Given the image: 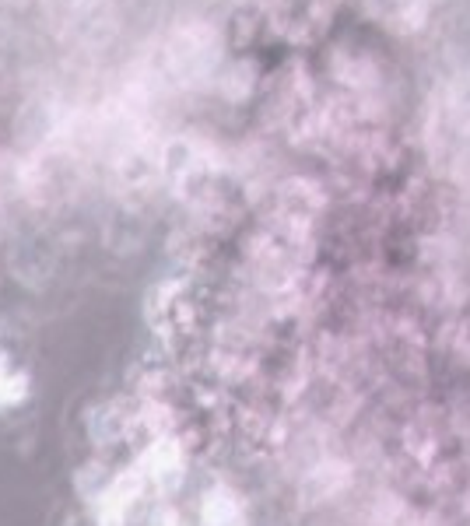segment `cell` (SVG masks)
<instances>
[{
  "mask_svg": "<svg viewBox=\"0 0 470 526\" xmlns=\"http://www.w3.org/2000/svg\"><path fill=\"white\" fill-rule=\"evenodd\" d=\"M379 8L397 29H418L428 15V0H379Z\"/></svg>",
  "mask_w": 470,
  "mask_h": 526,
  "instance_id": "1",
  "label": "cell"
}]
</instances>
